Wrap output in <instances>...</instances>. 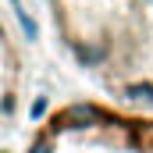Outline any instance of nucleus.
Listing matches in <instances>:
<instances>
[{
	"label": "nucleus",
	"instance_id": "nucleus-2",
	"mask_svg": "<svg viewBox=\"0 0 153 153\" xmlns=\"http://www.w3.org/2000/svg\"><path fill=\"white\" fill-rule=\"evenodd\" d=\"M25 82H29V68H25L22 43L11 32L7 18L0 14V132L11 128L18 121V114H22Z\"/></svg>",
	"mask_w": 153,
	"mask_h": 153
},
{
	"label": "nucleus",
	"instance_id": "nucleus-1",
	"mask_svg": "<svg viewBox=\"0 0 153 153\" xmlns=\"http://www.w3.org/2000/svg\"><path fill=\"white\" fill-rule=\"evenodd\" d=\"M22 153H153V114L103 96L64 100L32 128Z\"/></svg>",
	"mask_w": 153,
	"mask_h": 153
}]
</instances>
